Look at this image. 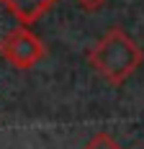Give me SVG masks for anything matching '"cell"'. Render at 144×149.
<instances>
[{
    "instance_id": "cell-1",
    "label": "cell",
    "mask_w": 144,
    "mask_h": 149,
    "mask_svg": "<svg viewBox=\"0 0 144 149\" xmlns=\"http://www.w3.org/2000/svg\"><path fill=\"white\" fill-rule=\"evenodd\" d=\"M87 59H90V67L101 74L103 80H108L111 85H121L124 80H129L131 74L136 72L144 54H142V49L134 44L131 36H126L121 29H111L90 49Z\"/></svg>"
},
{
    "instance_id": "cell-2",
    "label": "cell",
    "mask_w": 144,
    "mask_h": 149,
    "mask_svg": "<svg viewBox=\"0 0 144 149\" xmlns=\"http://www.w3.org/2000/svg\"><path fill=\"white\" fill-rule=\"evenodd\" d=\"M44 44L36 33L18 26L0 39V57L15 70H31L44 59Z\"/></svg>"
},
{
    "instance_id": "cell-3",
    "label": "cell",
    "mask_w": 144,
    "mask_h": 149,
    "mask_svg": "<svg viewBox=\"0 0 144 149\" xmlns=\"http://www.w3.org/2000/svg\"><path fill=\"white\" fill-rule=\"evenodd\" d=\"M54 3H57V0H0V5L13 15L15 21H21L23 26L39 21Z\"/></svg>"
},
{
    "instance_id": "cell-4",
    "label": "cell",
    "mask_w": 144,
    "mask_h": 149,
    "mask_svg": "<svg viewBox=\"0 0 144 149\" xmlns=\"http://www.w3.org/2000/svg\"><path fill=\"white\" fill-rule=\"evenodd\" d=\"M85 149H121V147H118L108 134H95V136L85 144Z\"/></svg>"
},
{
    "instance_id": "cell-5",
    "label": "cell",
    "mask_w": 144,
    "mask_h": 149,
    "mask_svg": "<svg viewBox=\"0 0 144 149\" xmlns=\"http://www.w3.org/2000/svg\"><path fill=\"white\" fill-rule=\"evenodd\" d=\"M77 3H80L85 10H98V8H101V5H106L108 0H77Z\"/></svg>"
}]
</instances>
